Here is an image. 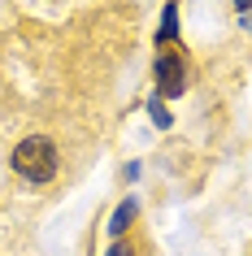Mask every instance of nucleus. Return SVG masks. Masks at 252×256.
Returning <instances> with one entry per match:
<instances>
[{
    "label": "nucleus",
    "instance_id": "obj_1",
    "mask_svg": "<svg viewBox=\"0 0 252 256\" xmlns=\"http://www.w3.org/2000/svg\"><path fill=\"white\" fill-rule=\"evenodd\" d=\"M14 170L27 178V182H53L57 178V148H53V139L27 135L14 148Z\"/></svg>",
    "mask_w": 252,
    "mask_h": 256
},
{
    "label": "nucleus",
    "instance_id": "obj_2",
    "mask_svg": "<svg viewBox=\"0 0 252 256\" xmlns=\"http://www.w3.org/2000/svg\"><path fill=\"white\" fill-rule=\"evenodd\" d=\"M157 87H161V96H183L187 92V66H183L178 52L157 56Z\"/></svg>",
    "mask_w": 252,
    "mask_h": 256
},
{
    "label": "nucleus",
    "instance_id": "obj_3",
    "mask_svg": "<svg viewBox=\"0 0 252 256\" xmlns=\"http://www.w3.org/2000/svg\"><path fill=\"white\" fill-rule=\"evenodd\" d=\"M135 213H139V200H135V196H131V200H122V208L113 213V222H109V234H113V239H122V234H126V226H131V217H135Z\"/></svg>",
    "mask_w": 252,
    "mask_h": 256
},
{
    "label": "nucleus",
    "instance_id": "obj_4",
    "mask_svg": "<svg viewBox=\"0 0 252 256\" xmlns=\"http://www.w3.org/2000/svg\"><path fill=\"white\" fill-rule=\"evenodd\" d=\"M170 35H178V9H174V4H165V18H161V30H157V40L165 44Z\"/></svg>",
    "mask_w": 252,
    "mask_h": 256
},
{
    "label": "nucleus",
    "instance_id": "obj_5",
    "mask_svg": "<svg viewBox=\"0 0 252 256\" xmlns=\"http://www.w3.org/2000/svg\"><path fill=\"white\" fill-rule=\"evenodd\" d=\"M148 113H152V122H157V126H170V113H165V104H161V100H148Z\"/></svg>",
    "mask_w": 252,
    "mask_h": 256
},
{
    "label": "nucleus",
    "instance_id": "obj_6",
    "mask_svg": "<svg viewBox=\"0 0 252 256\" xmlns=\"http://www.w3.org/2000/svg\"><path fill=\"white\" fill-rule=\"evenodd\" d=\"M109 256H131V248H126V243L118 239V243H113V248H109Z\"/></svg>",
    "mask_w": 252,
    "mask_h": 256
},
{
    "label": "nucleus",
    "instance_id": "obj_7",
    "mask_svg": "<svg viewBox=\"0 0 252 256\" xmlns=\"http://www.w3.org/2000/svg\"><path fill=\"white\" fill-rule=\"evenodd\" d=\"M235 9H252V0H235Z\"/></svg>",
    "mask_w": 252,
    "mask_h": 256
}]
</instances>
